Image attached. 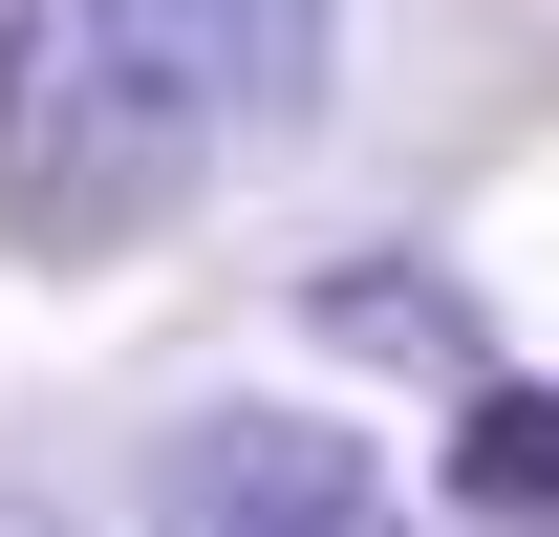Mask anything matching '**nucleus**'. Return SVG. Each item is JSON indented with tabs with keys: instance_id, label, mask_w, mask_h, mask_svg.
I'll list each match as a JSON object with an SVG mask.
<instances>
[{
	"instance_id": "obj_5",
	"label": "nucleus",
	"mask_w": 559,
	"mask_h": 537,
	"mask_svg": "<svg viewBox=\"0 0 559 537\" xmlns=\"http://www.w3.org/2000/svg\"><path fill=\"white\" fill-rule=\"evenodd\" d=\"M0 537H66V516H22V494H0Z\"/></svg>"
},
{
	"instance_id": "obj_1",
	"label": "nucleus",
	"mask_w": 559,
	"mask_h": 537,
	"mask_svg": "<svg viewBox=\"0 0 559 537\" xmlns=\"http://www.w3.org/2000/svg\"><path fill=\"white\" fill-rule=\"evenodd\" d=\"M194 194V108L151 86V44L86 0V22H0V237H151V215Z\"/></svg>"
},
{
	"instance_id": "obj_2",
	"label": "nucleus",
	"mask_w": 559,
	"mask_h": 537,
	"mask_svg": "<svg viewBox=\"0 0 559 537\" xmlns=\"http://www.w3.org/2000/svg\"><path fill=\"white\" fill-rule=\"evenodd\" d=\"M151 537H409V516H388L366 430H323V408H215V430L151 452Z\"/></svg>"
},
{
	"instance_id": "obj_4",
	"label": "nucleus",
	"mask_w": 559,
	"mask_h": 537,
	"mask_svg": "<svg viewBox=\"0 0 559 537\" xmlns=\"http://www.w3.org/2000/svg\"><path fill=\"white\" fill-rule=\"evenodd\" d=\"M452 516L474 537H559V387H474L452 408Z\"/></svg>"
},
{
	"instance_id": "obj_3",
	"label": "nucleus",
	"mask_w": 559,
	"mask_h": 537,
	"mask_svg": "<svg viewBox=\"0 0 559 537\" xmlns=\"http://www.w3.org/2000/svg\"><path fill=\"white\" fill-rule=\"evenodd\" d=\"M108 22L151 44V86H173L194 130H301V108H323V22H345V0H108Z\"/></svg>"
}]
</instances>
